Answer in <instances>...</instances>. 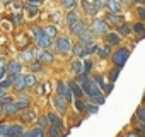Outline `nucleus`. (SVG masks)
<instances>
[{
	"label": "nucleus",
	"mask_w": 145,
	"mask_h": 137,
	"mask_svg": "<svg viewBox=\"0 0 145 137\" xmlns=\"http://www.w3.org/2000/svg\"><path fill=\"white\" fill-rule=\"evenodd\" d=\"M2 4H12V0H2Z\"/></svg>",
	"instance_id": "54"
},
{
	"label": "nucleus",
	"mask_w": 145,
	"mask_h": 137,
	"mask_svg": "<svg viewBox=\"0 0 145 137\" xmlns=\"http://www.w3.org/2000/svg\"><path fill=\"white\" fill-rule=\"evenodd\" d=\"M2 103H4V105H9V103H10V98H9V96H4V98H2Z\"/></svg>",
	"instance_id": "49"
},
{
	"label": "nucleus",
	"mask_w": 145,
	"mask_h": 137,
	"mask_svg": "<svg viewBox=\"0 0 145 137\" xmlns=\"http://www.w3.org/2000/svg\"><path fill=\"white\" fill-rule=\"evenodd\" d=\"M128 55H130V51H128L126 48H120V50H116V53L113 55V62H114L118 67H123V65L126 63V60H128Z\"/></svg>",
	"instance_id": "1"
},
{
	"label": "nucleus",
	"mask_w": 145,
	"mask_h": 137,
	"mask_svg": "<svg viewBox=\"0 0 145 137\" xmlns=\"http://www.w3.org/2000/svg\"><path fill=\"white\" fill-rule=\"evenodd\" d=\"M70 68H72V72H74V74H80V72H84V63H80L79 60H75V62H72Z\"/></svg>",
	"instance_id": "17"
},
{
	"label": "nucleus",
	"mask_w": 145,
	"mask_h": 137,
	"mask_svg": "<svg viewBox=\"0 0 145 137\" xmlns=\"http://www.w3.org/2000/svg\"><path fill=\"white\" fill-rule=\"evenodd\" d=\"M70 31L74 33V34H77V36H80V34H82V33L86 31V24H84V22H80V21H77V22H75L74 26L70 28Z\"/></svg>",
	"instance_id": "10"
},
{
	"label": "nucleus",
	"mask_w": 145,
	"mask_h": 137,
	"mask_svg": "<svg viewBox=\"0 0 145 137\" xmlns=\"http://www.w3.org/2000/svg\"><path fill=\"white\" fill-rule=\"evenodd\" d=\"M36 118V113L29 108H26V111H21V120L22 122H33Z\"/></svg>",
	"instance_id": "9"
},
{
	"label": "nucleus",
	"mask_w": 145,
	"mask_h": 137,
	"mask_svg": "<svg viewBox=\"0 0 145 137\" xmlns=\"http://www.w3.org/2000/svg\"><path fill=\"white\" fill-rule=\"evenodd\" d=\"M82 43L86 45V41H82ZM94 51H97V46H96L94 43H91V45H86V53H89V55H91V53H94Z\"/></svg>",
	"instance_id": "32"
},
{
	"label": "nucleus",
	"mask_w": 145,
	"mask_h": 137,
	"mask_svg": "<svg viewBox=\"0 0 145 137\" xmlns=\"http://www.w3.org/2000/svg\"><path fill=\"white\" fill-rule=\"evenodd\" d=\"M137 117L145 122V106H138V108H137Z\"/></svg>",
	"instance_id": "35"
},
{
	"label": "nucleus",
	"mask_w": 145,
	"mask_h": 137,
	"mask_svg": "<svg viewBox=\"0 0 145 137\" xmlns=\"http://www.w3.org/2000/svg\"><path fill=\"white\" fill-rule=\"evenodd\" d=\"M7 70H9L10 76H17V74L21 72V63H19V62H10V63L7 65Z\"/></svg>",
	"instance_id": "11"
},
{
	"label": "nucleus",
	"mask_w": 145,
	"mask_h": 137,
	"mask_svg": "<svg viewBox=\"0 0 145 137\" xmlns=\"http://www.w3.org/2000/svg\"><path fill=\"white\" fill-rule=\"evenodd\" d=\"M26 84H27V86H36V84H38V81H36L34 74H31V76H26Z\"/></svg>",
	"instance_id": "33"
},
{
	"label": "nucleus",
	"mask_w": 145,
	"mask_h": 137,
	"mask_svg": "<svg viewBox=\"0 0 145 137\" xmlns=\"http://www.w3.org/2000/svg\"><path fill=\"white\" fill-rule=\"evenodd\" d=\"M26 135H33V137H43V135H44V132H43V128H41V127H38V128H33L31 132H26Z\"/></svg>",
	"instance_id": "23"
},
{
	"label": "nucleus",
	"mask_w": 145,
	"mask_h": 137,
	"mask_svg": "<svg viewBox=\"0 0 145 137\" xmlns=\"http://www.w3.org/2000/svg\"><path fill=\"white\" fill-rule=\"evenodd\" d=\"M87 111H89V113H97V106L91 105V106H87Z\"/></svg>",
	"instance_id": "46"
},
{
	"label": "nucleus",
	"mask_w": 145,
	"mask_h": 137,
	"mask_svg": "<svg viewBox=\"0 0 145 137\" xmlns=\"http://www.w3.org/2000/svg\"><path fill=\"white\" fill-rule=\"evenodd\" d=\"M61 4H63L65 9H72L75 5V0H61Z\"/></svg>",
	"instance_id": "37"
},
{
	"label": "nucleus",
	"mask_w": 145,
	"mask_h": 137,
	"mask_svg": "<svg viewBox=\"0 0 145 137\" xmlns=\"http://www.w3.org/2000/svg\"><path fill=\"white\" fill-rule=\"evenodd\" d=\"M22 125L19 123H10V128H9V135H22Z\"/></svg>",
	"instance_id": "15"
},
{
	"label": "nucleus",
	"mask_w": 145,
	"mask_h": 137,
	"mask_svg": "<svg viewBox=\"0 0 145 137\" xmlns=\"http://www.w3.org/2000/svg\"><path fill=\"white\" fill-rule=\"evenodd\" d=\"M31 33L34 34V38H38V36H41L44 31H41V28H38V26H31Z\"/></svg>",
	"instance_id": "36"
},
{
	"label": "nucleus",
	"mask_w": 145,
	"mask_h": 137,
	"mask_svg": "<svg viewBox=\"0 0 145 137\" xmlns=\"http://www.w3.org/2000/svg\"><path fill=\"white\" fill-rule=\"evenodd\" d=\"M48 125H50V118H48V117H39V120H38V127L46 128Z\"/></svg>",
	"instance_id": "31"
},
{
	"label": "nucleus",
	"mask_w": 145,
	"mask_h": 137,
	"mask_svg": "<svg viewBox=\"0 0 145 137\" xmlns=\"http://www.w3.org/2000/svg\"><path fill=\"white\" fill-rule=\"evenodd\" d=\"M56 46H58V50L61 51V53H67V51H70V41H68V38H65V36H61V38H58V41H56Z\"/></svg>",
	"instance_id": "4"
},
{
	"label": "nucleus",
	"mask_w": 145,
	"mask_h": 137,
	"mask_svg": "<svg viewBox=\"0 0 145 137\" xmlns=\"http://www.w3.org/2000/svg\"><path fill=\"white\" fill-rule=\"evenodd\" d=\"M56 91H58V94H61L67 101H72V98H74L72 89H70L67 84H63V82H56Z\"/></svg>",
	"instance_id": "2"
},
{
	"label": "nucleus",
	"mask_w": 145,
	"mask_h": 137,
	"mask_svg": "<svg viewBox=\"0 0 145 137\" xmlns=\"http://www.w3.org/2000/svg\"><path fill=\"white\" fill-rule=\"evenodd\" d=\"M94 82H96L99 88H104V79H103V76H96V77H94Z\"/></svg>",
	"instance_id": "40"
},
{
	"label": "nucleus",
	"mask_w": 145,
	"mask_h": 137,
	"mask_svg": "<svg viewBox=\"0 0 145 137\" xmlns=\"http://www.w3.org/2000/svg\"><path fill=\"white\" fill-rule=\"evenodd\" d=\"M4 110H5V105H4V103H0V115L4 113Z\"/></svg>",
	"instance_id": "50"
},
{
	"label": "nucleus",
	"mask_w": 145,
	"mask_h": 137,
	"mask_svg": "<svg viewBox=\"0 0 145 137\" xmlns=\"http://www.w3.org/2000/svg\"><path fill=\"white\" fill-rule=\"evenodd\" d=\"M5 111H7V115H16V113L19 111V108H17V105H16V103H12V101H10V103L7 105Z\"/></svg>",
	"instance_id": "22"
},
{
	"label": "nucleus",
	"mask_w": 145,
	"mask_h": 137,
	"mask_svg": "<svg viewBox=\"0 0 145 137\" xmlns=\"http://www.w3.org/2000/svg\"><path fill=\"white\" fill-rule=\"evenodd\" d=\"M48 118H50V123H51V125H55V127H58V128H61V127H63L61 120H60L55 113H48Z\"/></svg>",
	"instance_id": "18"
},
{
	"label": "nucleus",
	"mask_w": 145,
	"mask_h": 137,
	"mask_svg": "<svg viewBox=\"0 0 145 137\" xmlns=\"http://www.w3.org/2000/svg\"><path fill=\"white\" fill-rule=\"evenodd\" d=\"M130 26H126V24H120V34H123V36H126V34H130Z\"/></svg>",
	"instance_id": "34"
},
{
	"label": "nucleus",
	"mask_w": 145,
	"mask_h": 137,
	"mask_svg": "<svg viewBox=\"0 0 145 137\" xmlns=\"http://www.w3.org/2000/svg\"><path fill=\"white\" fill-rule=\"evenodd\" d=\"M33 70H34V72L41 70V63H39V62H38V63H33Z\"/></svg>",
	"instance_id": "48"
},
{
	"label": "nucleus",
	"mask_w": 145,
	"mask_h": 137,
	"mask_svg": "<svg viewBox=\"0 0 145 137\" xmlns=\"http://www.w3.org/2000/svg\"><path fill=\"white\" fill-rule=\"evenodd\" d=\"M4 74H5V70H4V67H0V79L4 77Z\"/></svg>",
	"instance_id": "51"
},
{
	"label": "nucleus",
	"mask_w": 145,
	"mask_h": 137,
	"mask_svg": "<svg viewBox=\"0 0 145 137\" xmlns=\"http://www.w3.org/2000/svg\"><path fill=\"white\" fill-rule=\"evenodd\" d=\"M16 43H17L19 48H26V46L29 45V38H27L26 34H17V36H16Z\"/></svg>",
	"instance_id": "13"
},
{
	"label": "nucleus",
	"mask_w": 145,
	"mask_h": 137,
	"mask_svg": "<svg viewBox=\"0 0 145 137\" xmlns=\"http://www.w3.org/2000/svg\"><path fill=\"white\" fill-rule=\"evenodd\" d=\"M108 7L111 12H118L120 11V4H118V0H108Z\"/></svg>",
	"instance_id": "24"
},
{
	"label": "nucleus",
	"mask_w": 145,
	"mask_h": 137,
	"mask_svg": "<svg viewBox=\"0 0 145 137\" xmlns=\"http://www.w3.org/2000/svg\"><path fill=\"white\" fill-rule=\"evenodd\" d=\"M12 86H14L17 91L24 89V88L27 86V84H26V77H22V76H19V74H17V76L14 77V84H12Z\"/></svg>",
	"instance_id": "7"
},
{
	"label": "nucleus",
	"mask_w": 145,
	"mask_h": 137,
	"mask_svg": "<svg viewBox=\"0 0 145 137\" xmlns=\"http://www.w3.org/2000/svg\"><path fill=\"white\" fill-rule=\"evenodd\" d=\"M84 9H86V12L89 14V16H96V12H97V5L96 4H92V2H87V0H84Z\"/></svg>",
	"instance_id": "12"
},
{
	"label": "nucleus",
	"mask_w": 145,
	"mask_h": 137,
	"mask_svg": "<svg viewBox=\"0 0 145 137\" xmlns=\"http://www.w3.org/2000/svg\"><path fill=\"white\" fill-rule=\"evenodd\" d=\"M43 31H44V34H48L50 38H55V36H56V28H55V26H46Z\"/></svg>",
	"instance_id": "27"
},
{
	"label": "nucleus",
	"mask_w": 145,
	"mask_h": 137,
	"mask_svg": "<svg viewBox=\"0 0 145 137\" xmlns=\"http://www.w3.org/2000/svg\"><path fill=\"white\" fill-rule=\"evenodd\" d=\"M91 68H92V63H91V60H86V62H84V72L87 74V72L91 70Z\"/></svg>",
	"instance_id": "43"
},
{
	"label": "nucleus",
	"mask_w": 145,
	"mask_h": 137,
	"mask_svg": "<svg viewBox=\"0 0 145 137\" xmlns=\"http://www.w3.org/2000/svg\"><path fill=\"white\" fill-rule=\"evenodd\" d=\"M9 128H10V123L2 122L0 123V135H9Z\"/></svg>",
	"instance_id": "30"
},
{
	"label": "nucleus",
	"mask_w": 145,
	"mask_h": 137,
	"mask_svg": "<svg viewBox=\"0 0 145 137\" xmlns=\"http://www.w3.org/2000/svg\"><path fill=\"white\" fill-rule=\"evenodd\" d=\"M21 60L22 62H33V58H34V51H27V50H24V51H21Z\"/></svg>",
	"instance_id": "20"
},
{
	"label": "nucleus",
	"mask_w": 145,
	"mask_h": 137,
	"mask_svg": "<svg viewBox=\"0 0 145 137\" xmlns=\"http://www.w3.org/2000/svg\"><path fill=\"white\" fill-rule=\"evenodd\" d=\"M106 43H108L109 46L120 43V34H116V33H108V34H106Z\"/></svg>",
	"instance_id": "16"
},
{
	"label": "nucleus",
	"mask_w": 145,
	"mask_h": 137,
	"mask_svg": "<svg viewBox=\"0 0 145 137\" xmlns=\"http://www.w3.org/2000/svg\"><path fill=\"white\" fill-rule=\"evenodd\" d=\"M106 29H108V24H106L104 21L96 19V21L92 22V31H94L96 34H104V33H106Z\"/></svg>",
	"instance_id": "3"
},
{
	"label": "nucleus",
	"mask_w": 145,
	"mask_h": 137,
	"mask_svg": "<svg viewBox=\"0 0 145 137\" xmlns=\"http://www.w3.org/2000/svg\"><path fill=\"white\" fill-rule=\"evenodd\" d=\"M29 4H39V0H27Z\"/></svg>",
	"instance_id": "53"
},
{
	"label": "nucleus",
	"mask_w": 145,
	"mask_h": 137,
	"mask_svg": "<svg viewBox=\"0 0 145 137\" xmlns=\"http://www.w3.org/2000/svg\"><path fill=\"white\" fill-rule=\"evenodd\" d=\"M67 103H68V101H67V99H65L61 94H58V96L55 98V105H56V108H58L60 111H65V108H67Z\"/></svg>",
	"instance_id": "14"
},
{
	"label": "nucleus",
	"mask_w": 145,
	"mask_h": 137,
	"mask_svg": "<svg viewBox=\"0 0 145 137\" xmlns=\"http://www.w3.org/2000/svg\"><path fill=\"white\" fill-rule=\"evenodd\" d=\"M97 53H99V57H101V58H106V57H109V55H111V50H109V45H104V46H101V48H97Z\"/></svg>",
	"instance_id": "21"
},
{
	"label": "nucleus",
	"mask_w": 145,
	"mask_h": 137,
	"mask_svg": "<svg viewBox=\"0 0 145 137\" xmlns=\"http://www.w3.org/2000/svg\"><path fill=\"white\" fill-rule=\"evenodd\" d=\"M70 89L75 94V98H82L84 96V89H82V86L79 82H70Z\"/></svg>",
	"instance_id": "8"
},
{
	"label": "nucleus",
	"mask_w": 145,
	"mask_h": 137,
	"mask_svg": "<svg viewBox=\"0 0 145 137\" xmlns=\"http://www.w3.org/2000/svg\"><path fill=\"white\" fill-rule=\"evenodd\" d=\"M5 96V93H4V88H0V98H4Z\"/></svg>",
	"instance_id": "52"
},
{
	"label": "nucleus",
	"mask_w": 145,
	"mask_h": 137,
	"mask_svg": "<svg viewBox=\"0 0 145 137\" xmlns=\"http://www.w3.org/2000/svg\"><path fill=\"white\" fill-rule=\"evenodd\" d=\"M138 16H140L142 19H145V7H140V9H138Z\"/></svg>",
	"instance_id": "47"
},
{
	"label": "nucleus",
	"mask_w": 145,
	"mask_h": 137,
	"mask_svg": "<svg viewBox=\"0 0 145 137\" xmlns=\"http://www.w3.org/2000/svg\"><path fill=\"white\" fill-rule=\"evenodd\" d=\"M108 21L113 22V24H121V17H120L118 14H114V12H111V14L108 16Z\"/></svg>",
	"instance_id": "25"
},
{
	"label": "nucleus",
	"mask_w": 145,
	"mask_h": 137,
	"mask_svg": "<svg viewBox=\"0 0 145 137\" xmlns=\"http://www.w3.org/2000/svg\"><path fill=\"white\" fill-rule=\"evenodd\" d=\"M50 135H60V130H58V127H55V125H51V128H50Z\"/></svg>",
	"instance_id": "44"
},
{
	"label": "nucleus",
	"mask_w": 145,
	"mask_h": 137,
	"mask_svg": "<svg viewBox=\"0 0 145 137\" xmlns=\"http://www.w3.org/2000/svg\"><path fill=\"white\" fill-rule=\"evenodd\" d=\"M135 2H137V4H143V2H145V0H135Z\"/></svg>",
	"instance_id": "56"
},
{
	"label": "nucleus",
	"mask_w": 145,
	"mask_h": 137,
	"mask_svg": "<svg viewBox=\"0 0 145 137\" xmlns=\"http://www.w3.org/2000/svg\"><path fill=\"white\" fill-rule=\"evenodd\" d=\"M27 12H29V17H36V14H38V11H36V9H33V4H31V5H27Z\"/></svg>",
	"instance_id": "42"
},
{
	"label": "nucleus",
	"mask_w": 145,
	"mask_h": 137,
	"mask_svg": "<svg viewBox=\"0 0 145 137\" xmlns=\"http://www.w3.org/2000/svg\"><path fill=\"white\" fill-rule=\"evenodd\" d=\"M36 45H38L39 48H48V46L51 45V38H50L48 34H44V33H43L41 36H38V38H36Z\"/></svg>",
	"instance_id": "5"
},
{
	"label": "nucleus",
	"mask_w": 145,
	"mask_h": 137,
	"mask_svg": "<svg viewBox=\"0 0 145 137\" xmlns=\"http://www.w3.org/2000/svg\"><path fill=\"white\" fill-rule=\"evenodd\" d=\"M74 55H75V57H84V55H86V46H84L82 41H80L79 45H75V48H74Z\"/></svg>",
	"instance_id": "19"
},
{
	"label": "nucleus",
	"mask_w": 145,
	"mask_h": 137,
	"mask_svg": "<svg viewBox=\"0 0 145 137\" xmlns=\"http://www.w3.org/2000/svg\"><path fill=\"white\" fill-rule=\"evenodd\" d=\"M12 19H14V22H16V24H21V21H22V17H21L19 14H14V17H12Z\"/></svg>",
	"instance_id": "45"
},
{
	"label": "nucleus",
	"mask_w": 145,
	"mask_h": 137,
	"mask_svg": "<svg viewBox=\"0 0 145 137\" xmlns=\"http://www.w3.org/2000/svg\"><path fill=\"white\" fill-rule=\"evenodd\" d=\"M143 101H145V94H143Z\"/></svg>",
	"instance_id": "57"
},
{
	"label": "nucleus",
	"mask_w": 145,
	"mask_h": 137,
	"mask_svg": "<svg viewBox=\"0 0 145 137\" xmlns=\"http://www.w3.org/2000/svg\"><path fill=\"white\" fill-rule=\"evenodd\" d=\"M133 31L137 33V34H145V26H143V22H137L135 26H133Z\"/></svg>",
	"instance_id": "26"
},
{
	"label": "nucleus",
	"mask_w": 145,
	"mask_h": 137,
	"mask_svg": "<svg viewBox=\"0 0 145 137\" xmlns=\"http://www.w3.org/2000/svg\"><path fill=\"white\" fill-rule=\"evenodd\" d=\"M12 84H14V77H7V79H4V81H0V88H4V89L10 88Z\"/></svg>",
	"instance_id": "28"
},
{
	"label": "nucleus",
	"mask_w": 145,
	"mask_h": 137,
	"mask_svg": "<svg viewBox=\"0 0 145 137\" xmlns=\"http://www.w3.org/2000/svg\"><path fill=\"white\" fill-rule=\"evenodd\" d=\"M75 108H77V110H79L80 113H84V111L87 110V108H86V105H84L82 101H75Z\"/></svg>",
	"instance_id": "41"
},
{
	"label": "nucleus",
	"mask_w": 145,
	"mask_h": 137,
	"mask_svg": "<svg viewBox=\"0 0 145 137\" xmlns=\"http://www.w3.org/2000/svg\"><path fill=\"white\" fill-rule=\"evenodd\" d=\"M0 67H5V62H4L2 58H0Z\"/></svg>",
	"instance_id": "55"
},
{
	"label": "nucleus",
	"mask_w": 145,
	"mask_h": 137,
	"mask_svg": "<svg viewBox=\"0 0 145 137\" xmlns=\"http://www.w3.org/2000/svg\"><path fill=\"white\" fill-rule=\"evenodd\" d=\"M36 55H38V60L39 62H43V63H51L53 62V55L50 53V51H36Z\"/></svg>",
	"instance_id": "6"
},
{
	"label": "nucleus",
	"mask_w": 145,
	"mask_h": 137,
	"mask_svg": "<svg viewBox=\"0 0 145 137\" xmlns=\"http://www.w3.org/2000/svg\"><path fill=\"white\" fill-rule=\"evenodd\" d=\"M67 22H68V26L72 28V26L77 22V14H75V12H70V14L67 16Z\"/></svg>",
	"instance_id": "29"
},
{
	"label": "nucleus",
	"mask_w": 145,
	"mask_h": 137,
	"mask_svg": "<svg viewBox=\"0 0 145 137\" xmlns=\"http://www.w3.org/2000/svg\"><path fill=\"white\" fill-rule=\"evenodd\" d=\"M16 105H17V108H19V110H26V108L29 106V101H27V99H22V101H17Z\"/></svg>",
	"instance_id": "38"
},
{
	"label": "nucleus",
	"mask_w": 145,
	"mask_h": 137,
	"mask_svg": "<svg viewBox=\"0 0 145 137\" xmlns=\"http://www.w3.org/2000/svg\"><path fill=\"white\" fill-rule=\"evenodd\" d=\"M118 76H120V67L116 65V68H113V70H111V74H109V77H111V82H113V81H114Z\"/></svg>",
	"instance_id": "39"
}]
</instances>
